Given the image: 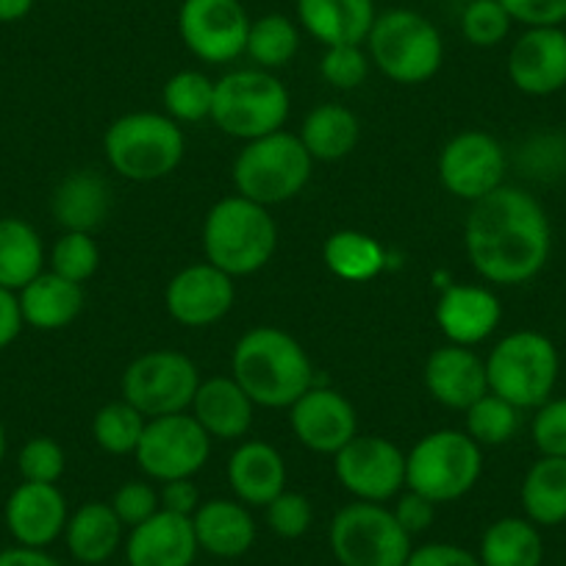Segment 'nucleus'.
<instances>
[{
  "instance_id": "nucleus-1",
  "label": "nucleus",
  "mask_w": 566,
  "mask_h": 566,
  "mask_svg": "<svg viewBox=\"0 0 566 566\" xmlns=\"http://www.w3.org/2000/svg\"><path fill=\"white\" fill-rule=\"evenodd\" d=\"M464 248L483 281L520 286L533 281L553 250L544 206L520 187H500L475 200L464 222Z\"/></svg>"
},
{
  "instance_id": "nucleus-2",
  "label": "nucleus",
  "mask_w": 566,
  "mask_h": 566,
  "mask_svg": "<svg viewBox=\"0 0 566 566\" xmlns=\"http://www.w3.org/2000/svg\"><path fill=\"white\" fill-rule=\"evenodd\" d=\"M231 378L255 406L290 408L314 386V367L301 342L275 325L239 336L231 353Z\"/></svg>"
},
{
  "instance_id": "nucleus-3",
  "label": "nucleus",
  "mask_w": 566,
  "mask_h": 566,
  "mask_svg": "<svg viewBox=\"0 0 566 566\" xmlns=\"http://www.w3.org/2000/svg\"><path fill=\"white\" fill-rule=\"evenodd\" d=\"M277 248V226L266 206L242 195L217 200L203 220V253L209 264L231 277H244L270 264Z\"/></svg>"
},
{
  "instance_id": "nucleus-4",
  "label": "nucleus",
  "mask_w": 566,
  "mask_h": 566,
  "mask_svg": "<svg viewBox=\"0 0 566 566\" xmlns=\"http://www.w3.org/2000/svg\"><path fill=\"white\" fill-rule=\"evenodd\" d=\"M103 154L117 176L150 184L178 170L187 154V139L176 119L167 114L130 112L106 128Z\"/></svg>"
},
{
  "instance_id": "nucleus-5",
  "label": "nucleus",
  "mask_w": 566,
  "mask_h": 566,
  "mask_svg": "<svg viewBox=\"0 0 566 566\" xmlns=\"http://www.w3.org/2000/svg\"><path fill=\"white\" fill-rule=\"evenodd\" d=\"M364 45L375 67L402 86L431 81L444 62L442 31L413 9H389L378 14Z\"/></svg>"
},
{
  "instance_id": "nucleus-6",
  "label": "nucleus",
  "mask_w": 566,
  "mask_h": 566,
  "mask_svg": "<svg viewBox=\"0 0 566 566\" xmlns=\"http://www.w3.org/2000/svg\"><path fill=\"white\" fill-rule=\"evenodd\" d=\"M314 159L297 134L275 130L261 139L244 142L233 161L237 195L259 206H277L297 198L312 181Z\"/></svg>"
},
{
  "instance_id": "nucleus-7",
  "label": "nucleus",
  "mask_w": 566,
  "mask_h": 566,
  "mask_svg": "<svg viewBox=\"0 0 566 566\" xmlns=\"http://www.w3.org/2000/svg\"><path fill=\"white\" fill-rule=\"evenodd\" d=\"M290 90L270 70H233L214 84L211 119L222 134L253 142L290 119Z\"/></svg>"
},
{
  "instance_id": "nucleus-8",
  "label": "nucleus",
  "mask_w": 566,
  "mask_h": 566,
  "mask_svg": "<svg viewBox=\"0 0 566 566\" xmlns=\"http://www.w3.org/2000/svg\"><path fill=\"white\" fill-rule=\"evenodd\" d=\"M481 472L483 448L453 428L428 433L406 455V489L437 505L467 497L481 481Z\"/></svg>"
},
{
  "instance_id": "nucleus-9",
  "label": "nucleus",
  "mask_w": 566,
  "mask_h": 566,
  "mask_svg": "<svg viewBox=\"0 0 566 566\" xmlns=\"http://www.w3.org/2000/svg\"><path fill=\"white\" fill-rule=\"evenodd\" d=\"M558 373V350L538 331H514L500 339L486 358L489 391L520 411L544 406L553 397Z\"/></svg>"
},
{
  "instance_id": "nucleus-10",
  "label": "nucleus",
  "mask_w": 566,
  "mask_h": 566,
  "mask_svg": "<svg viewBox=\"0 0 566 566\" xmlns=\"http://www.w3.org/2000/svg\"><path fill=\"white\" fill-rule=\"evenodd\" d=\"M331 549L339 566H406L413 544L384 503H356L336 511Z\"/></svg>"
},
{
  "instance_id": "nucleus-11",
  "label": "nucleus",
  "mask_w": 566,
  "mask_h": 566,
  "mask_svg": "<svg viewBox=\"0 0 566 566\" xmlns=\"http://www.w3.org/2000/svg\"><path fill=\"white\" fill-rule=\"evenodd\" d=\"M198 386V364L178 350H150L134 358L119 380L123 400L148 419L189 411Z\"/></svg>"
},
{
  "instance_id": "nucleus-12",
  "label": "nucleus",
  "mask_w": 566,
  "mask_h": 566,
  "mask_svg": "<svg viewBox=\"0 0 566 566\" xmlns=\"http://www.w3.org/2000/svg\"><path fill=\"white\" fill-rule=\"evenodd\" d=\"M211 455V437L189 411L154 417L136 444V464L150 481L195 478Z\"/></svg>"
},
{
  "instance_id": "nucleus-13",
  "label": "nucleus",
  "mask_w": 566,
  "mask_h": 566,
  "mask_svg": "<svg viewBox=\"0 0 566 566\" xmlns=\"http://www.w3.org/2000/svg\"><path fill=\"white\" fill-rule=\"evenodd\" d=\"M250 23L242 0H184L178 9L181 42L206 64H231L244 56Z\"/></svg>"
},
{
  "instance_id": "nucleus-14",
  "label": "nucleus",
  "mask_w": 566,
  "mask_h": 566,
  "mask_svg": "<svg viewBox=\"0 0 566 566\" xmlns=\"http://www.w3.org/2000/svg\"><path fill=\"white\" fill-rule=\"evenodd\" d=\"M509 156L486 130H461L439 154V181L453 198L475 203L503 187Z\"/></svg>"
},
{
  "instance_id": "nucleus-15",
  "label": "nucleus",
  "mask_w": 566,
  "mask_h": 566,
  "mask_svg": "<svg viewBox=\"0 0 566 566\" xmlns=\"http://www.w3.org/2000/svg\"><path fill=\"white\" fill-rule=\"evenodd\" d=\"M336 481L364 503H389L406 489V453L384 437H356L334 455Z\"/></svg>"
},
{
  "instance_id": "nucleus-16",
  "label": "nucleus",
  "mask_w": 566,
  "mask_h": 566,
  "mask_svg": "<svg viewBox=\"0 0 566 566\" xmlns=\"http://www.w3.org/2000/svg\"><path fill=\"white\" fill-rule=\"evenodd\" d=\"M237 301V283L209 261L184 266L165 290L167 314L184 328H209L220 323Z\"/></svg>"
},
{
  "instance_id": "nucleus-17",
  "label": "nucleus",
  "mask_w": 566,
  "mask_h": 566,
  "mask_svg": "<svg viewBox=\"0 0 566 566\" xmlns=\"http://www.w3.org/2000/svg\"><path fill=\"white\" fill-rule=\"evenodd\" d=\"M290 424L297 442L312 453L336 455L358 437V417L353 402L328 386H312L290 406Z\"/></svg>"
},
{
  "instance_id": "nucleus-18",
  "label": "nucleus",
  "mask_w": 566,
  "mask_h": 566,
  "mask_svg": "<svg viewBox=\"0 0 566 566\" xmlns=\"http://www.w3.org/2000/svg\"><path fill=\"white\" fill-rule=\"evenodd\" d=\"M509 78L522 95L547 97L566 86V31L525 29L509 51Z\"/></svg>"
},
{
  "instance_id": "nucleus-19",
  "label": "nucleus",
  "mask_w": 566,
  "mask_h": 566,
  "mask_svg": "<svg viewBox=\"0 0 566 566\" xmlns=\"http://www.w3.org/2000/svg\"><path fill=\"white\" fill-rule=\"evenodd\" d=\"M3 520L20 547L45 549L64 536L70 520L67 497L56 483L23 481L9 494Z\"/></svg>"
},
{
  "instance_id": "nucleus-20",
  "label": "nucleus",
  "mask_w": 566,
  "mask_h": 566,
  "mask_svg": "<svg viewBox=\"0 0 566 566\" xmlns=\"http://www.w3.org/2000/svg\"><path fill=\"white\" fill-rule=\"evenodd\" d=\"M200 547L192 516L159 509L150 520L130 527L125 542L128 566H195Z\"/></svg>"
},
{
  "instance_id": "nucleus-21",
  "label": "nucleus",
  "mask_w": 566,
  "mask_h": 566,
  "mask_svg": "<svg viewBox=\"0 0 566 566\" xmlns=\"http://www.w3.org/2000/svg\"><path fill=\"white\" fill-rule=\"evenodd\" d=\"M503 306L497 295L478 283H453L439 295L437 323L450 345L475 347L497 331Z\"/></svg>"
},
{
  "instance_id": "nucleus-22",
  "label": "nucleus",
  "mask_w": 566,
  "mask_h": 566,
  "mask_svg": "<svg viewBox=\"0 0 566 566\" xmlns=\"http://www.w3.org/2000/svg\"><path fill=\"white\" fill-rule=\"evenodd\" d=\"M424 386L444 408L467 411L489 391L486 361L472 347L442 345L424 361Z\"/></svg>"
},
{
  "instance_id": "nucleus-23",
  "label": "nucleus",
  "mask_w": 566,
  "mask_h": 566,
  "mask_svg": "<svg viewBox=\"0 0 566 566\" xmlns=\"http://www.w3.org/2000/svg\"><path fill=\"white\" fill-rule=\"evenodd\" d=\"M301 29L325 48L364 45L373 31L375 0H295Z\"/></svg>"
},
{
  "instance_id": "nucleus-24",
  "label": "nucleus",
  "mask_w": 566,
  "mask_h": 566,
  "mask_svg": "<svg viewBox=\"0 0 566 566\" xmlns=\"http://www.w3.org/2000/svg\"><path fill=\"white\" fill-rule=\"evenodd\" d=\"M253 411L255 402L231 375L200 380L192 406H189V413L198 419L200 428L220 442L242 439L253 424Z\"/></svg>"
},
{
  "instance_id": "nucleus-25",
  "label": "nucleus",
  "mask_w": 566,
  "mask_h": 566,
  "mask_svg": "<svg viewBox=\"0 0 566 566\" xmlns=\"http://www.w3.org/2000/svg\"><path fill=\"white\" fill-rule=\"evenodd\" d=\"M198 547L214 558H242L255 544V520L237 497H217L200 503L192 514Z\"/></svg>"
},
{
  "instance_id": "nucleus-26",
  "label": "nucleus",
  "mask_w": 566,
  "mask_h": 566,
  "mask_svg": "<svg viewBox=\"0 0 566 566\" xmlns=\"http://www.w3.org/2000/svg\"><path fill=\"white\" fill-rule=\"evenodd\" d=\"M228 486L244 505H270L286 489L283 455L266 442H242L228 461Z\"/></svg>"
},
{
  "instance_id": "nucleus-27",
  "label": "nucleus",
  "mask_w": 566,
  "mask_h": 566,
  "mask_svg": "<svg viewBox=\"0 0 566 566\" xmlns=\"http://www.w3.org/2000/svg\"><path fill=\"white\" fill-rule=\"evenodd\" d=\"M51 211L64 231L95 233L112 214V187L92 170L70 172L53 189Z\"/></svg>"
},
{
  "instance_id": "nucleus-28",
  "label": "nucleus",
  "mask_w": 566,
  "mask_h": 566,
  "mask_svg": "<svg viewBox=\"0 0 566 566\" xmlns=\"http://www.w3.org/2000/svg\"><path fill=\"white\" fill-rule=\"evenodd\" d=\"M23 323L36 331H62L78 319L84 312V286L56 275L40 272L31 283L18 292Z\"/></svg>"
},
{
  "instance_id": "nucleus-29",
  "label": "nucleus",
  "mask_w": 566,
  "mask_h": 566,
  "mask_svg": "<svg viewBox=\"0 0 566 566\" xmlns=\"http://www.w3.org/2000/svg\"><path fill=\"white\" fill-rule=\"evenodd\" d=\"M125 525L114 514L112 503L92 500L73 511L64 527V544L78 564L101 566L112 558L123 544Z\"/></svg>"
},
{
  "instance_id": "nucleus-30",
  "label": "nucleus",
  "mask_w": 566,
  "mask_h": 566,
  "mask_svg": "<svg viewBox=\"0 0 566 566\" xmlns=\"http://www.w3.org/2000/svg\"><path fill=\"white\" fill-rule=\"evenodd\" d=\"M297 136L314 161H339L356 150L361 125L350 108L339 103H319L306 114Z\"/></svg>"
},
{
  "instance_id": "nucleus-31",
  "label": "nucleus",
  "mask_w": 566,
  "mask_h": 566,
  "mask_svg": "<svg viewBox=\"0 0 566 566\" xmlns=\"http://www.w3.org/2000/svg\"><path fill=\"white\" fill-rule=\"evenodd\" d=\"M520 503L536 527H555L566 522V459L542 455L522 478Z\"/></svg>"
},
{
  "instance_id": "nucleus-32",
  "label": "nucleus",
  "mask_w": 566,
  "mask_h": 566,
  "mask_svg": "<svg viewBox=\"0 0 566 566\" xmlns=\"http://www.w3.org/2000/svg\"><path fill=\"white\" fill-rule=\"evenodd\" d=\"M40 272H45L40 231L20 217H0V286L20 292Z\"/></svg>"
},
{
  "instance_id": "nucleus-33",
  "label": "nucleus",
  "mask_w": 566,
  "mask_h": 566,
  "mask_svg": "<svg viewBox=\"0 0 566 566\" xmlns=\"http://www.w3.org/2000/svg\"><path fill=\"white\" fill-rule=\"evenodd\" d=\"M478 560L481 566H542V533L527 516H503L483 531Z\"/></svg>"
},
{
  "instance_id": "nucleus-34",
  "label": "nucleus",
  "mask_w": 566,
  "mask_h": 566,
  "mask_svg": "<svg viewBox=\"0 0 566 566\" xmlns=\"http://www.w3.org/2000/svg\"><path fill=\"white\" fill-rule=\"evenodd\" d=\"M323 261L342 281L367 283L386 266V250L378 239L364 231H336L325 242Z\"/></svg>"
},
{
  "instance_id": "nucleus-35",
  "label": "nucleus",
  "mask_w": 566,
  "mask_h": 566,
  "mask_svg": "<svg viewBox=\"0 0 566 566\" xmlns=\"http://www.w3.org/2000/svg\"><path fill=\"white\" fill-rule=\"evenodd\" d=\"M301 51V25L286 14H264L250 23L248 53L259 70H281Z\"/></svg>"
},
{
  "instance_id": "nucleus-36",
  "label": "nucleus",
  "mask_w": 566,
  "mask_h": 566,
  "mask_svg": "<svg viewBox=\"0 0 566 566\" xmlns=\"http://www.w3.org/2000/svg\"><path fill=\"white\" fill-rule=\"evenodd\" d=\"M148 417L136 411L130 402H106L92 419V439L108 455H134Z\"/></svg>"
},
{
  "instance_id": "nucleus-37",
  "label": "nucleus",
  "mask_w": 566,
  "mask_h": 566,
  "mask_svg": "<svg viewBox=\"0 0 566 566\" xmlns=\"http://www.w3.org/2000/svg\"><path fill=\"white\" fill-rule=\"evenodd\" d=\"M214 84L217 81L198 73V70H181L172 78H167L165 90H161L165 114L176 123H200V119L211 117Z\"/></svg>"
},
{
  "instance_id": "nucleus-38",
  "label": "nucleus",
  "mask_w": 566,
  "mask_h": 566,
  "mask_svg": "<svg viewBox=\"0 0 566 566\" xmlns=\"http://www.w3.org/2000/svg\"><path fill=\"white\" fill-rule=\"evenodd\" d=\"M467 437L481 448H500L511 442L520 431V408L511 406L503 397L486 395L467 408Z\"/></svg>"
},
{
  "instance_id": "nucleus-39",
  "label": "nucleus",
  "mask_w": 566,
  "mask_h": 566,
  "mask_svg": "<svg viewBox=\"0 0 566 566\" xmlns=\"http://www.w3.org/2000/svg\"><path fill=\"white\" fill-rule=\"evenodd\" d=\"M48 264H51V272L84 286V283L95 275L97 266H101V248H97V242L92 239V233L64 231L62 237L53 242Z\"/></svg>"
},
{
  "instance_id": "nucleus-40",
  "label": "nucleus",
  "mask_w": 566,
  "mask_h": 566,
  "mask_svg": "<svg viewBox=\"0 0 566 566\" xmlns=\"http://www.w3.org/2000/svg\"><path fill=\"white\" fill-rule=\"evenodd\" d=\"M514 20L497 0H470L461 12V34L475 48H497L511 34Z\"/></svg>"
},
{
  "instance_id": "nucleus-41",
  "label": "nucleus",
  "mask_w": 566,
  "mask_h": 566,
  "mask_svg": "<svg viewBox=\"0 0 566 566\" xmlns=\"http://www.w3.org/2000/svg\"><path fill=\"white\" fill-rule=\"evenodd\" d=\"M369 64L373 59L364 45H334L319 59V75L336 90H358L367 81Z\"/></svg>"
},
{
  "instance_id": "nucleus-42",
  "label": "nucleus",
  "mask_w": 566,
  "mask_h": 566,
  "mask_svg": "<svg viewBox=\"0 0 566 566\" xmlns=\"http://www.w3.org/2000/svg\"><path fill=\"white\" fill-rule=\"evenodd\" d=\"M67 467L62 444L51 437H34L20 448L18 470L23 481L31 483H59Z\"/></svg>"
},
{
  "instance_id": "nucleus-43",
  "label": "nucleus",
  "mask_w": 566,
  "mask_h": 566,
  "mask_svg": "<svg viewBox=\"0 0 566 566\" xmlns=\"http://www.w3.org/2000/svg\"><path fill=\"white\" fill-rule=\"evenodd\" d=\"M266 511V527L275 533L277 538H301L306 536L308 527L314 522V509L308 503L306 494L290 492L283 489L270 505H264Z\"/></svg>"
},
{
  "instance_id": "nucleus-44",
  "label": "nucleus",
  "mask_w": 566,
  "mask_h": 566,
  "mask_svg": "<svg viewBox=\"0 0 566 566\" xmlns=\"http://www.w3.org/2000/svg\"><path fill=\"white\" fill-rule=\"evenodd\" d=\"M533 444L542 455L566 459V397H549L531 422Z\"/></svg>"
},
{
  "instance_id": "nucleus-45",
  "label": "nucleus",
  "mask_w": 566,
  "mask_h": 566,
  "mask_svg": "<svg viewBox=\"0 0 566 566\" xmlns=\"http://www.w3.org/2000/svg\"><path fill=\"white\" fill-rule=\"evenodd\" d=\"M112 509L125 527H136L161 509L159 492L148 481H128L114 492Z\"/></svg>"
},
{
  "instance_id": "nucleus-46",
  "label": "nucleus",
  "mask_w": 566,
  "mask_h": 566,
  "mask_svg": "<svg viewBox=\"0 0 566 566\" xmlns=\"http://www.w3.org/2000/svg\"><path fill=\"white\" fill-rule=\"evenodd\" d=\"M514 23L525 29H553L566 23V0H497Z\"/></svg>"
},
{
  "instance_id": "nucleus-47",
  "label": "nucleus",
  "mask_w": 566,
  "mask_h": 566,
  "mask_svg": "<svg viewBox=\"0 0 566 566\" xmlns=\"http://www.w3.org/2000/svg\"><path fill=\"white\" fill-rule=\"evenodd\" d=\"M391 511H395V520L400 522V527L411 538L428 531L433 525V520H437V503L422 497V494L411 492V489L406 494H397V503Z\"/></svg>"
},
{
  "instance_id": "nucleus-48",
  "label": "nucleus",
  "mask_w": 566,
  "mask_h": 566,
  "mask_svg": "<svg viewBox=\"0 0 566 566\" xmlns=\"http://www.w3.org/2000/svg\"><path fill=\"white\" fill-rule=\"evenodd\" d=\"M406 566H481V560H478V553H470L459 544L431 542L413 547Z\"/></svg>"
},
{
  "instance_id": "nucleus-49",
  "label": "nucleus",
  "mask_w": 566,
  "mask_h": 566,
  "mask_svg": "<svg viewBox=\"0 0 566 566\" xmlns=\"http://www.w3.org/2000/svg\"><path fill=\"white\" fill-rule=\"evenodd\" d=\"M159 503L165 511L172 514L192 516L200 509V492L192 483V478H181V481H167L159 489Z\"/></svg>"
},
{
  "instance_id": "nucleus-50",
  "label": "nucleus",
  "mask_w": 566,
  "mask_h": 566,
  "mask_svg": "<svg viewBox=\"0 0 566 566\" xmlns=\"http://www.w3.org/2000/svg\"><path fill=\"white\" fill-rule=\"evenodd\" d=\"M23 328L25 323L23 312H20L18 292H9L0 286V350H7Z\"/></svg>"
},
{
  "instance_id": "nucleus-51",
  "label": "nucleus",
  "mask_w": 566,
  "mask_h": 566,
  "mask_svg": "<svg viewBox=\"0 0 566 566\" xmlns=\"http://www.w3.org/2000/svg\"><path fill=\"white\" fill-rule=\"evenodd\" d=\"M0 566H62L53 555H48L45 549L34 547H9L0 553Z\"/></svg>"
},
{
  "instance_id": "nucleus-52",
  "label": "nucleus",
  "mask_w": 566,
  "mask_h": 566,
  "mask_svg": "<svg viewBox=\"0 0 566 566\" xmlns=\"http://www.w3.org/2000/svg\"><path fill=\"white\" fill-rule=\"evenodd\" d=\"M36 0H0V23H20L31 14Z\"/></svg>"
},
{
  "instance_id": "nucleus-53",
  "label": "nucleus",
  "mask_w": 566,
  "mask_h": 566,
  "mask_svg": "<svg viewBox=\"0 0 566 566\" xmlns=\"http://www.w3.org/2000/svg\"><path fill=\"white\" fill-rule=\"evenodd\" d=\"M7 450H9V442H7V428H3V422H0V464L7 461Z\"/></svg>"
},
{
  "instance_id": "nucleus-54",
  "label": "nucleus",
  "mask_w": 566,
  "mask_h": 566,
  "mask_svg": "<svg viewBox=\"0 0 566 566\" xmlns=\"http://www.w3.org/2000/svg\"><path fill=\"white\" fill-rule=\"evenodd\" d=\"M195 566H198V564H195Z\"/></svg>"
}]
</instances>
